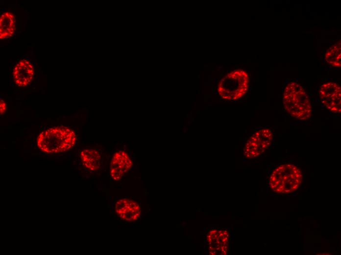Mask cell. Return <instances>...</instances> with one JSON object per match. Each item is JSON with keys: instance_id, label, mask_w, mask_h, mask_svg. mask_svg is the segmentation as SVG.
<instances>
[{"instance_id": "cell-1", "label": "cell", "mask_w": 341, "mask_h": 255, "mask_svg": "<svg viewBox=\"0 0 341 255\" xmlns=\"http://www.w3.org/2000/svg\"><path fill=\"white\" fill-rule=\"evenodd\" d=\"M76 140L73 130L67 127L48 128L40 133L37 139L38 148L46 153L56 154L72 149Z\"/></svg>"}, {"instance_id": "cell-2", "label": "cell", "mask_w": 341, "mask_h": 255, "mask_svg": "<svg viewBox=\"0 0 341 255\" xmlns=\"http://www.w3.org/2000/svg\"><path fill=\"white\" fill-rule=\"evenodd\" d=\"M283 102L285 110L294 118L304 121L311 117L312 110L309 97L298 83L291 82L287 85Z\"/></svg>"}, {"instance_id": "cell-3", "label": "cell", "mask_w": 341, "mask_h": 255, "mask_svg": "<svg viewBox=\"0 0 341 255\" xmlns=\"http://www.w3.org/2000/svg\"><path fill=\"white\" fill-rule=\"evenodd\" d=\"M302 174L295 165L286 163L277 166L269 178V186L276 194H291L297 190L302 181Z\"/></svg>"}, {"instance_id": "cell-4", "label": "cell", "mask_w": 341, "mask_h": 255, "mask_svg": "<svg viewBox=\"0 0 341 255\" xmlns=\"http://www.w3.org/2000/svg\"><path fill=\"white\" fill-rule=\"evenodd\" d=\"M249 75L244 70H234L223 77L218 86V93L227 101L242 98L246 93Z\"/></svg>"}, {"instance_id": "cell-5", "label": "cell", "mask_w": 341, "mask_h": 255, "mask_svg": "<svg viewBox=\"0 0 341 255\" xmlns=\"http://www.w3.org/2000/svg\"><path fill=\"white\" fill-rule=\"evenodd\" d=\"M273 133L268 128H263L254 132L246 141L244 156L247 158H254L261 155L270 146Z\"/></svg>"}, {"instance_id": "cell-6", "label": "cell", "mask_w": 341, "mask_h": 255, "mask_svg": "<svg viewBox=\"0 0 341 255\" xmlns=\"http://www.w3.org/2000/svg\"><path fill=\"white\" fill-rule=\"evenodd\" d=\"M322 103L330 111L339 113L341 111V89L334 82L323 83L319 89Z\"/></svg>"}, {"instance_id": "cell-7", "label": "cell", "mask_w": 341, "mask_h": 255, "mask_svg": "<svg viewBox=\"0 0 341 255\" xmlns=\"http://www.w3.org/2000/svg\"><path fill=\"white\" fill-rule=\"evenodd\" d=\"M132 164L131 158L125 152L120 151L116 153L111 161L110 174L111 178L117 181L122 179Z\"/></svg>"}, {"instance_id": "cell-8", "label": "cell", "mask_w": 341, "mask_h": 255, "mask_svg": "<svg viewBox=\"0 0 341 255\" xmlns=\"http://www.w3.org/2000/svg\"><path fill=\"white\" fill-rule=\"evenodd\" d=\"M115 209L117 214L126 221H136L141 214L140 205L128 198L119 200L116 203Z\"/></svg>"}, {"instance_id": "cell-9", "label": "cell", "mask_w": 341, "mask_h": 255, "mask_svg": "<svg viewBox=\"0 0 341 255\" xmlns=\"http://www.w3.org/2000/svg\"><path fill=\"white\" fill-rule=\"evenodd\" d=\"M33 66L28 61L23 59L19 61L13 70V77L15 84L19 87L29 85L34 76Z\"/></svg>"}, {"instance_id": "cell-10", "label": "cell", "mask_w": 341, "mask_h": 255, "mask_svg": "<svg viewBox=\"0 0 341 255\" xmlns=\"http://www.w3.org/2000/svg\"><path fill=\"white\" fill-rule=\"evenodd\" d=\"M80 158L84 166L91 171H96L101 166V155L95 150H83L80 153Z\"/></svg>"}, {"instance_id": "cell-11", "label": "cell", "mask_w": 341, "mask_h": 255, "mask_svg": "<svg viewBox=\"0 0 341 255\" xmlns=\"http://www.w3.org/2000/svg\"><path fill=\"white\" fill-rule=\"evenodd\" d=\"M15 17L9 12L3 13L0 18V38L12 36L15 31Z\"/></svg>"}, {"instance_id": "cell-12", "label": "cell", "mask_w": 341, "mask_h": 255, "mask_svg": "<svg viewBox=\"0 0 341 255\" xmlns=\"http://www.w3.org/2000/svg\"><path fill=\"white\" fill-rule=\"evenodd\" d=\"M325 59L327 63L336 68L341 66V40L330 47L325 53Z\"/></svg>"}, {"instance_id": "cell-13", "label": "cell", "mask_w": 341, "mask_h": 255, "mask_svg": "<svg viewBox=\"0 0 341 255\" xmlns=\"http://www.w3.org/2000/svg\"><path fill=\"white\" fill-rule=\"evenodd\" d=\"M7 110V105L6 102L2 100L0 102V115H3Z\"/></svg>"}]
</instances>
